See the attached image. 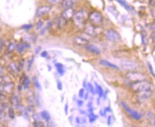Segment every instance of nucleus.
<instances>
[{"instance_id": "41", "label": "nucleus", "mask_w": 155, "mask_h": 127, "mask_svg": "<svg viewBox=\"0 0 155 127\" xmlns=\"http://www.w3.org/2000/svg\"><path fill=\"white\" fill-rule=\"evenodd\" d=\"M27 111L29 112H33L34 111V108L32 106H29L27 107Z\"/></svg>"}, {"instance_id": "46", "label": "nucleus", "mask_w": 155, "mask_h": 127, "mask_svg": "<svg viewBox=\"0 0 155 127\" xmlns=\"http://www.w3.org/2000/svg\"><path fill=\"white\" fill-rule=\"evenodd\" d=\"M2 72H3V69H2V67H1V66H0V75H1V74H2Z\"/></svg>"}, {"instance_id": "4", "label": "nucleus", "mask_w": 155, "mask_h": 127, "mask_svg": "<svg viewBox=\"0 0 155 127\" xmlns=\"http://www.w3.org/2000/svg\"><path fill=\"white\" fill-rule=\"evenodd\" d=\"M121 105L123 107L124 109L125 110L129 115L132 117V118H134L135 120H139L140 118H141V114L140 113H139L138 111H134V110L132 109L129 106H128L126 104L124 103V101L121 102Z\"/></svg>"}, {"instance_id": "26", "label": "nucleus", "mask_w": 155, "mask_h": 127, "mask_svg": "<svg viewBox=\"0 0 155 127\" xmlns=\"http://www.w3.org/2000/svg\"><path fill=\"white\" fill-rule=\"evenodd\" d=\"M33 82H34V85H35V87H37L38 89H39V90L42 89V88H41L40 84H39V81H38L37 77H34V78H33Z\"/></svg>"}, {"instance_id": "21", "label": "nucleus", "mask_w": 155, "mask_h": 127, "mask_svg": "<svg viewBox=\"0 0 155 127\" xmlns=\"http://www.w3.org/2000/svg\"><path fill=\"white\" fill-rule=\"evenodd\" d=\"M66 23H67V20L63 19L62 17H60L57 21V27H58L59 29H62L65 26Z\"/></svg>"}, {"instance_id": "30", "label": "nucleus", "mask_w": 155, "mask_h": 127, "mask_svg": "<svg viewBox=\"0 0 155 127\" xmlns=\"http://www.w3.org/2000/svg\"><path fill=\"white\" fill-rule=\"evenodd\" d=\"M89 118H90V122H93L96 120V118H97V116H95V114H93V113H91L90 115H89Z\"/></svg>"}, {"instance_id": "37", "label": "nucleus", "mask_w": 155, "mask_h": 127, "mask_svg": "<svg viewBox=\"0 0 155 127\" xmlns=\"http://www.w3.org/2000/svg\"><path fill=\"white\" fill-rule=\"evenodd\" d=\"M57 89H58L59 90H62V82H59V81H57Z\"/></svg>"}, {"instance_id": "27", "label": "nucleus", "mask_w": 155, "mask_h": 127, "mask_svg": "<svg viewBox=\"0 0 155 127\" xmlns=\"http://www.w3.org/2000/svg\"><path fill=\"white\" fill-rule=\"evenodd\" d=\"M117 1L118 2H119L120 4H122V6H123L125 8V9H128V10H129V9H131V7H130V6H129L128 4H127V3L125 2L124 1V0H117Z\"/></svg>"}, {"instance_id": "34", "label": "nucleus", "mask_w": 155, "mask_h": 127, "mask_svg": "<svg viewBox=\"0 0 155 127\" xmlns=\"http://www.w3.org/2000/svg\"><path fill=\"white\" fill-rule=\"evenodd\" d=\"M79 96L80 98H84V96H85V89H81L80 90V92H79Z\"/></svg>"}, {"instance_id": "38", "label": "nucleus", "mask_w": 155, "mask_h": 127, "mask_svg": "<svg viewBox=\"0 0 155 127\" xmlns=\"http://www.w3.org/2000/svg\"><path fill=\"white\" fill-rule=\"evenodd\" d=\"M68 109H69V105L68 104H66L65 106H64V112H65L66 115L68 114Z\"/></svg>"}, {"instance_id": "32", "label": "nucleus", "mask_w": 155, "mask_h": 127, "mask_svg": "<svg viewBox=\"0 0 155 127\" xmlns=\"http://www.w3.org/2000/svg\"><path fill=\"white\" fill-rule=\"evenodd\" d=\"M34 126H44V123H42V121H40V120L39 121H35V122H34Z\"/></svg>"}, {"instance_id": "24", "label": "nucleus", "mask_w": 155, "mask_h": 127, "mask_svg": "<svg viewBox=\"0 0 155 127\" xmlns=\"http://www.w3.org/2000/svg\"><path fill=\"white\" fill-rule=\"evenodd\" d=\"M8 114H9V116L10 117V118L13 119L15 117V114H14V110L12 107L9 108V111H8Z\"/></svg>"}, {"instance_id": "1", "label": "nucleus", "mask_w": 155, "mask_h": 127, "mask_svg": "<svg viewBox=\"0 0 155 127\" xmlns=\"http://www.w3.org/2000/svg\"><path fill=\"white\" fill-rule=\"evenodd\" d=\"M131 87L133 89V90L137 92V93L148 92V91H153L152 84L150 82H148L146 80L133 82L131 84Z\"/></svg>"}, {"instance_id": "36", "label": "nucleus", "mask_w": 155, "mask_h": 127, "mask_svg": "<svg viewBox=\"0 0 155 127\" xmlns=\"http://www.w3.org/2000/svg\"><path fill=\"white\" fill-rule=\"evenodd\" d=\"M62 1V0H48V1L50 4H57V3L60 2V1Z\"/></svg>"}, {"instance_id": "13", "label": "nucleus", "mask_w": 155, "mask_h": 127, "mask_svg": "<svg viewBox=\"0 0 155 127\" xmlns=\"http://www.w3.org/2000/svg\"><path fill=\"white\" fill-rule=\"evenodd\" d=\"M30 47V45L27 43L24 42H19V44H16V50H17L18 53H21V52H24V50L25 49H27V48Z\"/></svg>"}, {"instance_id": "16", "label": "nucleus", "mask_w": 155, "mask_h": 127, "mask_svg": "<svg viewBox=\"0 0 155 127\" xmlns=\"http://www.w3.org/2000/svg\"><path fill=\"white\" fill-rule=\"evenodd\" d=\"M74 16H75L76 20L80 23H82L85 19V13L83 10H80L75 14Z\"/></svg>"}, {"instance_id": "9", "label": "nucleus", "mask_w": 155, "mask_h": 127, "mask_svg": "<svg viewBox=\"0 0 155 127\" xmlns=\"http://www.w3.org/2000/svg\"><path fill=\"white\" fill-rule=\"evenodd\" d=\"M75 14V10H74L72 8H68V9H64L63 12L62 13V16H61V17L66 19V20H68V19L73 17Z\"/></svg>"}, {"instance_id": "3", "label": "nucleus", "mask_w": 155, "mask_h": 127, "mask_svg": "<svg viewBox=\"0 0 155 127\" xmlns=\"http://www.w3.org/2000/svg\"><path fill=\"white\" fill-rule=\"evenodd\" d=\"M105 37L107 40L112 42H117L121 39V36L114 29H109L105 33Z\"/></svg>"}, {"instance_id": "40", "label": "nucleus", "mask_w": 155, "mask_h": 127, "mask_svg": "<svg viewBox=\"0 0 155 127\" xmlns=\"http://www.w3.org/2000/svg\"><path fill=\"white\" fill-rule=\"evenodd\" d=\"M41 56L45 58V57H47V56H48V53H47V52H46V51H44V52H42V54H41Z\"/></svg>"}, {"instance_id": "43", "label": "nucleus", "mask_w": 155, "mask_h": 127, "mask_svg": "<svg viewBox=\"0 0 155 127\" xmlns=\"http://www.w3.org/2000/svg\"><path fill=\"white\" fill-rule=\"evenodd\" d=\"M3 47H4V42L2 40H0V52L2 50Z\"/></svg>"}, {"instance_id": "10", "label": "nucleus", "mask_w": 155, "mask_h": 127, "mask_svg": "<svg viewBox=\"0 0 155 127\" xmlns=\"http://www.w3.org/2000/svg\"><path fill=\"white\" fill-rule=\"evenodd\" d=\"M85 32L88 35L91 36V37H96V31H95V26L94 25H89L85 28Z\"/></svg>"}, {"instance_id": "17", "label": "nucleus", "mask_w": 155, "mask_h": 127, "mask_svg": "<svg viewBox=\"0 0 155 127\" xmlns=\"http://www.w3.org/2000/svg\"><path fill=\"white\" fill-rule=\"evenodd\" d=\"M10 100L11 104L15 109H19V99L17 96L16 95H12L9 99Z\"/></svg>"}, {"instance_id": "11", "label": "nucleus", "mask_w": 155, "mask_h": 127, "mask_svg": "<svg viewBox=\"0 0 155 127\" xmlns=\"http://www.w3.org/2000/svg\"><path fill=\"white\" fill-rule=\"evenodd\" d=\"M86 48H87V50L89 51L90 52H91V53L97 54V55H99V54H101V50H100V49H99L97 46L93 45V44H87Z\"/></svg>"}, {"instance_id": "18", "label": "nucleus", "mask_w": 155, "mask_h": 127, "mask_svg": "<svg viewBox=\"0 0 155 127\" xmlns=\"http://www.w3.org/2000/svg\"><path fill=\"white\" fill-rule=\"evenodd\" d=\"M16 42L15 41H13V42H11L8 45L7 48H6V54H11L14 51V49H16Z\"/></svg>"}, {"instance_id": "12", "label": "nucleus", "mask_w": 155, "mask_h": 127, "mask_svg": "<svg viewBox=\"0 0 155 127\" xmlns=\"http://www.w3.org/2000/svg\"><path fill=\"white\" fill-rule=\"evenodd\" d=\"M77 0H63L62 3V6L63 9L72 8L77 3Z\"/></svg>"}, {"instance_id": "7", "label": "nucleus", "mask_w": 155, "mask_h": 127, "mask_svg": "<svg viewBox=\"0 0 155 127\" xmlns=\"http://www.w3.org/2000/svg\"><path fill=\"white\" fill-rule=\"evenodd\" d=\"M51 11V7L49 6H42L39 7L36 11V16L37 17H42L45 14H48Z\"/></svg>"}, {"instance_id": "2", "label": "nucleus", "mask_w": 155, "mask_h": 127, "mask_svg": "<svg viewBox=\"0 0 155 127\" xmlns=\"http://www.w3.org/2000/svg\"><path fill=\"white\" fill-rule=\"evenodd\" d=\"M127 78L128 80L131 81L133 82H137L140 81L146 80V77L143 74L138 73V72H129L126 75Z\"/></svg>"}, {"instance_id": "15", "label": "nucleus", "mask_w": 155, "mask_h": 127, "mask_svg": "<svg viewBox=\"0 0 155 127\" xmlns=\"http://www.w3.org/2000/svg\"><path fill=\"white\" fill-rule=\"evenodd\" d=\"M14 85L12 82H9V83L3 84L2 86V92H6V93H10L14 89Z\"/></svg>"}, {"instance_id": "33", "label": "nucleus", "mask_w": 155, "mask_h": 127, "mask_svg": "<svg viewBox=\"0 0 155 127\" xmlns=\"http://www.w3.org/2000/svg\"><path fill=\"white\" fill-rule=\"evenodd\" d=\"M147 65H148V67H149V70L150 73L152 74L153 77H154V70H153V67H152V66H151V64H150L149 62H148Z\"/></svg>"}, {"instance_id": "45", "label": "nucleus", "mask_w": 155, "mask_h": 127, "mask_svg": "<svg viewBox=\"0 0 155 127\" xmlns=\"http://www.w3.org/2000/svg\"><path fill=\"white\" fill-rule=\"evenodd\" d=\"M76 121H77V123H80V118H76Z\"/></svg>"}, {"instance_id": "44", "label": "nucleus", "mask_w": 155, "mask_h": 127, "mask_svg": "<svg viewBox=\"0 0 155 127\" xmlns=\"http://www.w3.org/2000/svg\"><path fill=\"white\" fill-rule=\"evenodd\" d=\"M111 118L112 117L111 116H109V118H108V121H107V123H108V125H110L111 124Z\"/></svg>"}, {"instance_id": "6", "label": "nucleus", "mask_w": 155, "mask_h": 127, "mask_svg": "<svg viewBox=\"0 0 155 127\" xmlns=\"http://www.w3.org/2000/svg\"><path fill=\"white\" fill-rule=\"evenodd\" d=\"M121 67L122 68H123L124 70H127L129 71V72H132V71H134L137 68L138 64L135 63L134 62L125 60L123 61V62L121 63Z\"/></svg>"}, {"instance_id": "8", "label": "nucleus", "mask_w": 155, "mask_h": 127, "mask_svg": "<svg viewBox=\"0 0 155 127\" xmlns=\"http://www.w3.org/2000/svg\"><path fill=\"white\" fill-rule=\"evenodd\" d=\"M73 42L79 47H84V46H87V44H89V41L87 39H86L84 37H80V36L74 38Z\"/></svg>"}, {"instance_id": "42", "label": "nucleus", "mask_w": 155, "mask_h": 127, "mask_svg": "<svg viewBox=\"0 0 155 127\" xmlns=\"http://www.w3.org/2000/svg\"><path fill=\"white\" fill-rule=\"evenodd\" d=\"M77 105H78L79 106H82V105L84 104V102L81 100H77Z\"/></svg>"}, {"instance_id": "20", "label": "nucleus", "mask_w": 155, "mask_h": 127, "mask_svg": "<svg viewBox=\"0 0 155 127\" xmlns=\"http://www.w3.org/2000/svg\"><path fill=\"white\" fill-rule=\"evenodd\" d=\"M55 67L56 68H57V72H59V74H60L61 76H63L64 74L65 73V70H64V66L60 63H57L55 64Z\"/></svg>"}, {"instance_id": "25", "label": "nucleus", "mask_w": 155, "mask_h": 127, "mask_svg": "<svg viewBox=\"0 0 155 127\" xmlns=\"http://www.w3.org/2000/svg\"><path fill=\"white\" fill-rule=\"evenodd\" d=\"M95 84H96V87H97V92H98L99 95H100V96L102 97V96H103V94H104L103 89H102L101 86L98 85L97 83H95Z\"/></svg>"}, {"instance_id": "29", "label": "nucleus", "mask_w": 155, "mask_h": 127, "mask_svg": "<svg viewBox=\"0 0 155 127\" xmlns=\"http://www.w3.org/2000/svg\"><path fill=\"white\" fill-rule=\"evenodd\" d=\"M87 86H88V88H89V90L90 91V92L92 94H95L96 92H95V88H94L93 86L92 85V84L90 83H88L87 84Z\"/></svg>"}, {"instance_id": "22", "label": "nucleus", "mask_w": 155, "mask_h": 127, "mask_svg": "<svg viewBox=\"0 0 155 127\" xmlns=\"http://www.w3.org/2000/svg\"><path fill=\"white\" fill-rule=\"evenodd\" d=\"M22 84L23 87H24V89H29V87H30V79L28 77H24V80L22 82Z\"/></svg>"}, {"instance_id": "47", "label": "nucleus", "mask_w": 155, "mask_h": 127, "mask_svg": "<svg viewBox=\"0 0 155 127\" xmlns=\"http://www.w3.org/2000/svg\"><path fill=\"white\" fill-rule=\"evenodd\" d=\"M154 33H152V40L154 41Z\"/></svg>"}, {"instance_id": "23", "label": "nucleus", "mask_w": 155, "mask_h": 127, "mask_svg": "<svg viewBox=\"0 0 155 127\" xmlns=\"http://www.w3.org/2000/svg\"><path fill=\"white\" fill-rule=\"evenodd\" d=\"M40 116H42V118H43V119H44L45 121H49V119H50V115H49V114L48 113V112L46 111L41 112Z\"/></svg>"}, {"instance_id": "39", "label": "nucleus", "mask_w": 155, "mask_h": 127, "mask_svg": "<svg viewBox=\"0 0 155 127\" xmlns=\"http://www.w3.org/2000/svg\"><path fill=\"white\" fill-rule=\"evenodd\" d=\"M33 117H34V120H35V121H39V120H40L39 116V115H37V114H34Z\"/></svg>"}, {"instance_id": "14", "label": "nucleus", "mask_w": 155, "mask_h": 127, "mask_svg": "<svg viewBox=\"0 0 155 127\" xmlns=\"http://www.w3.org/2000/svg\"><path fill=\"white\" fill-rule=\"evenodd\" d=\"M100 65L105 66V67H109V68H111V69H116V70H119V68L117 66H116L115 64L111 63V62H108V61L105 60V59H102V60H100Z\"/></svg>"}, {"instance_id": "28", "label": "nucleus", "mask_w": 155, "mask_h": 127, "mask_svg": "<svg viewBox=\"0 0 155 127\" xmlns=\"http://www.w3.org/2000/svg\"><path fill=\"white\" fill-rule=\"evenodd\" d=\"M24 59H21L20 61H19V65H18V70L19 71H21L24 68Z\"/></svg>"}, {"instance_id": "19", "label": "nucleus", "mask_w": 155, "mask_h": 127, "mask_svg": "<svg viewBox=\"0 0 155 127\" xmlns=\"http://www.w3.org/2000/svg\"><path fill=\"white\" fill-rule=\"evenodd\" d=\"M8 70L9 71V72L11 74H16V72H19V70H18V66L15 63H14V62L11 63L8 66Z\"/></svg>"}, {"instance_id": "5", "label": "nucleus", "mask_w": 155, "mask_h": 127, "mask_svg": "<svg viewBox=\"0 0 155 127\" xmlns=\"http://www.w3.org/2000/svg\"><path fill=\"white\" fill-rule=\"evenodd\" d=\"M89 19L92 24L99 25L103 21V17H102V14L98 11H92L89 16Z\"/></svg>"}, {"instance_id": "31", "label": "nucleus", "mask_w": 155, "mask_h": 127, "mask_svg": "<svg viewBox=\"0 0 155 127\" xmlns=\"http://www.w3.org/2000/svg\"><path fill=\"white\" fill-rule=\"evenodd\" d=\"M33 27V25L32 24H25V25H23L21 28H22L23 29H25V30H29V29H31Z\"/></svg>"}, {"instance_id": "35", "label": "nucleus", "mask_w": 155, "mask_h": 127, "mask_svg": "<svg viewBox=\"0 0 155 127\" xmlns=\"http://www.w3.org/2000/svg\"><path fill=\"white\" fill-rule=\"evenodd\" d=\"M43 24H44V22L42 21H39L37 24V29H40L41 28L43 27Z\"/></svg>"}]
</instances>
